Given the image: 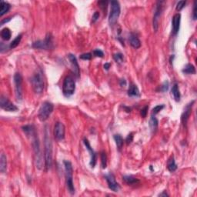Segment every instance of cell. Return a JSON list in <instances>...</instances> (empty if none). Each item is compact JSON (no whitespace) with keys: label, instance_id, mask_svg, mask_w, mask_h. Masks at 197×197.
Listing matches in <instances>:
<instances>
[{"label":"cell","instance_id":"obj_13","mask_svg":"<svg viewBox=\"0 0 197 197\" xmlns=\"http://www.w3.org/2000/svg\"><path fill=\"white\" fill-rule=\"evenodd\" d=\"M105 179L108 183V186L110 190H111L113 192H119L121 189L119 184L116 181V178L113 173H109L105 176Z\"/></svg>","mask_w":197,"mask_h":197},{"label":"cell","instance_id":"obj_30","mask_svg":"<svg viewBox=\"0 0 197 197\" xmlns=\"http://www.w3.org/2000/svg\"><path fill=\"white\" fill-rule=\"evenodd\" d=\"M101 157V165L102 169H105L107 166V156L105 152H102L100 154Z\"/></svg>","mask_w":197,"mask_h":197},{"label":"cell","instance_id":"obj_5","mask_svg":"<svg viewBox=\"0 0 197 197\" xmlns=\"http://www.w3.org/2000/svg\"><path fill=\"white\" fill-rule=\"evenodd\" d=\"M76 90V82L72 76H67L63 80L62 92L65 97H69L74 94Z\"/></svg>","mask_w":197,"mask_h":197},{"label":"cell","instance_id":"obj_43","mask_svg":"<svg viewBox=\"0 0 197 197\" xmlns=\"http://www.w3.org/2000/svg\"><path fill=\"white\" fill-rule=\"evenodd\" d=\"M104 69H105V70H109L110 69V68L111 67V64L109 63V62H107V63H105L103 65Z\"/></svg>","mask_w":197,"mask_h":197},{"label":"cell","instance_id":"obj_41","mask_svg":"<svg viewBox=\"0 0 197 197\" xmlns=\"http://www.w3.org/2000/svg\"><path fill=\"white\" fill-rule=\"evenodd\" d=\"M194 7H193V20H196V2H194Z\"/></svg>","mask_w":197,"mask_h":197},{"label":"cell","instance_id":"obj_1","mask_svg":"<svg viewBox=\"0 0 197 197\" xmlns=\"http://www.w3.org/2000/svg\"><path fill=\"white\" fill-rule=\"evenodd\" d=\"M44 147H45V167L46 170L48 171L51 169L52 166V143L50 138L49 129L46 126L45 127L44 137Z\"/></svg>","mask_w":197,"mask_h":197},{"label":"cell","instance_id":"obj_33","mask_svg":"<svg viewBox=\"0 0 197 197\" xmlns=\"http://www.w3.org/2000/svg\"><path fill=\"white\" fill-rule=\"evenodd\" d=\"M93 55L96 57H99V58H102L104 56V52H102L101 49H96L93 51Z\"/></svg>","mask_w":197,"mask_h":197},{"label":"cell","instance_id":"obj_23","mask_svg":"<svg viewBox=\"0 0 197 197\" xmlns=\"http://www.w3.org/2000/svg\"><path fill=\"white\" fill-rule=\"evenodd\" d=\"M6 169H7V159L4 153H2L0 156V171L2 173H5L6 172Z\"/></svg>","mask_w":197,"mask_h":197},{"label":"cell","instance_id":"obj_4","mask_svg":"<svg viewBox=\"0 0 197 197\" xmlns=\"http://www.w3.org/2000/svg\"><path fill=\"white\" fill-rule=\"evenodd\" d=\"M32 86H33V90L36 94H42L44 91L45 83L44 78H43V73L41 70H39L34 73L31 79Z\"/></svg>","mask_w":197,"mask_h":197},{"label":"cell","instance_id":"obj_31","mask_svg":"<svg viewBox=\"0 0 197 197\" xmlns=\"http://www.w3.org/2000/svg\"><path fill=\"white\" fill-rule=\"evenodd\" d=\"M113 59L116 61L117 63H122L123 62V60H124V56H123V54L121 53V52H118V53H116L113 55Z\"/></svg>","mask_w":197,"mask_h":197},{"label":"cell","instance_id":"obj_12","mask_svg":"<svg viewBox=\"0 0 197 197\" xmlns=\"http://www.w3.org/2000/svg\"><path fill=\"white\" fill-rule=\"evenodd\" d=\"M65 127L63 123L57 122L54 126V137L58 141L63 140L65 139Z\"/></svg>","mask_w":197,"mask_h":197},{"label":"cell","instance_id":"obj_18","mask_svg":"<svg viewBox=\"0 0 197 197\" xmlns=\"http://www.w3.org/2000/svg\"><path fill=\"white\" fill-rule=\"evenodd\" d=\"M127 94L130 97H139L140 96V92H139V88L137 87V85L130 84L129 89H128Z\"/></svg>","mask_w":197,"mask_h":197},{"label":"cell","instance_id":"obj_17","mask_svg":"<svg viewBox=\"0 0 197 197\" xmlns=\"http://www.w3.org/2000/svg\"><path fill=\"white\" fill-rule=\"evenodd\" d=\"M180 21H181V15L179 13H177L174 15L173 18L172 20V34L174 36H177L179 31L180 28Z\"/></svg>","mask_w":197,"mask_h":197},{"label":"cell","instance_id":"obj_26","mask_svg":"<svg viewBox=\"0 0 197 197\" xmlns=\"http://www.w3.org/2000/svg\"><path fill=\"white\" fill-rule=\"evenodd\" d=\"M11 36H12V33H11L10 29L9 28H4L2 29L1 37L3 40L8 41V40L11 39Z\"/></svg>","mask_w":197,"mask_h":197},{"label":"cell","instance_id":"obj_24","mask_svg":"<svg viewBox=\"0 0 197 197\" xmlns=\"http://www.w3.org/2000/svg\"><path fill=\"white\" fill-rule=\"evenodd\" d=\"M167 169L169 172H173L177 169V165L175 162L174 156H171L167 162Z\"/></svg>","mask_w":197,"mask_h":197},{"label":"cell","instance_id":"obj_35","mask_svg":"<svg viewBox=\"0 0 197 197\" xmlns=\"http://www.w3.org/2000/svg\"><path fill=\"white\" fill-rule=\"evenodd\" d=\"M186 4V1H179V2L177 3V8H176V9H177V11L179 12V11H181L184 7H185Z\"/></svg>","mask_w":197,"mask_h":197},{"label":"cell","instance_id":"obj_21","mask_svg":"<svg viewBox=\"0 0 197 197\" xmlns=\"http://www.w3.org/2000/svg\"><path fill=\"white\" fill-rule=\"evenodd\" d=\"M11 6L9 3L6 2L1 1L0 2V16H3L6 13H7L10 9Z\"/></svg>","mask_w":197,"mask_h":197},{"label":"cell","instance_id":"obj_29","mask_svg":"<svg viewBox=\"0 0 197 197\" xmlns=\"http://www.w3.org/2000/svg\"><path fill=\"white\" fill-rule=\"evenodd\" d=\"M22 37V34H20L19 36H17L15 39L12 40V43H10V45H9V48H10V49H15V48H16L17 46H19V44L20 43Z\"/></svg>","mask_w":197,"mask_h":197},{"label":"cell","instance_id":"obj_25","mask_svg":"<svg viewBox=\"0 0 197 197\" xmlns=\"http://www.w3.org/2000/svg\"><path fill=\"white\" fill-rule=\"evenodd\" d=\"M172 94L173 96L174 99H175L177 102H179L180 101V98H181V95H180V92H179V86L177 83H174L173 86L172 87Z\"/></svg>","mask_w":197,"mask_h":197},{"label":"cell","instance_id":"obj_32","mask_svg":"<svg viewBox=\"0 0 197 197\" xmlns=\"http://www.w3.org/2000/svg\"><path fill=\"white\" fill-rule=\"evenodd\" d=\"M164 108H165V105H156V106H155L154 108L153 109L152 115H153V116H156V115L157 114V113H159L160 111H162V110H163Z\"/></svg>","mask_w":197,"mask_h":197},{"label":"cell","instance_id":"obj_27","mask_svg":"<svg viewBox=\"0 0 197 197\" xmlns=\"http://www.w3.org/2000/svg\"><path fill=\"white\" fill-rule=\"evenodd\" d=\"M113 138H114L115 142H116L118 150L119 151H121L122 148H123V143H124V141H123V137H122L120 135H119V134H116V135H114Z\"/></svg>","mask_w":197,"mask_h":197},{"label":"cell","instance_id":"obj_14","mask_svg":"<svg viewBox=\"0 0 197 197\" xmlns=\"http://www.w3.org/2000/svg\"><path fill=\"white\" fill-rule=\"evenodd\" d=\"M83 142H84V145L86 146V150L89 151V153H90V163H89V165L92 168L95 167L96 164V159H97V156H96V153H95L92 148L91 147L90 143H89V140L85 138L83 139Z\"/></svg>","mask_w":197,"mask_h":197},{"label":"cell","instance_id":"obj_42","mask_svg":"<svg viewBox=\"0 0 197 197\" xmlns=\"http://www.w3.org/2000/svg\"><path fill=\"white\" fill-rule=\"evenodd\" d=\"M119 84L120 86H122V87H125L126 86V81L125 79H121L119 82Z\"/></svg>","mask_w":197,"mask_h":197},{"label":"cell","instance_id":"obj_9","mask_svg":"<svg viewBox=\"0 0 197 197\" xmlns=\"http://www.w3.org/2000/svg\"><path fill=\"white\" fill-rule=\"evenodd\" d=\"M14 84H15L16 99L18 102L22 100V77L20 73H16L14 75Z\"/></svg>","mask_w":197,"mask_h":197},{"label":"cell","instance_id":"obj_15","mask_svg":"<svg viewBox=\"0 0 197 197\" xmlns=\"http://www.w3.org/2000/svg\"><path fill=\"white\" fill-rule=\"evenodd\" d=\"M194 102L195 101L193 100L192 102H190V103L187 104V105H186L185 108H184L183 113H182V116H181V122H182V123L184 126L186 125L187 121H188L189 118H190V115H191L192 108H193Z\"/></svg>","mask_w":197,"mask_h":197},{"label":"cell","instance_id":"obj_3","mask_svg":"<svg viewBox=\"0 0 197 197\" xmlns=\"http://www.w3.org/2000/svg\"><path fill=\"white\" fill-rule=\"evenodd\" d=\"M64 166H65V184H66L67 190H68L69 193L71 195L75 194V187L74 183H73V165H72L71 162L68 161V160H64L63 161Z\"/></svg>","mask_w":197,"mask_h":197},{"label":"cell","instance_id":"obj_34","mask_svg":"<svg viewBox=\"0 0 197 197\" xmlns=\"http://www.w3.org/2000/svg\"><path fill=\"white\" fill-rule=\"evenodd\" d=\"M108 3H109V2H107V1H99V2H98L99 6L102 9V10L104 11V12H105V11H106V8H107V5H108Z\"/></svg>","mask_w":197,"mask_h":197},{"label":"cell","instance_id":"obj_10","mask_svg":"<svg viewBox=\"0 0 197 197\" xmlns=\"http://www.w3.org/2000/svg\"><path fill=\"white\" fill-rule=\"evenodd\" d=\"M0 106L2 110L7 112H16L18 111V107L14 105L7 97L1 96L0 98Z\"/></svg>","mask_w":197,"mask_h":197},{"label":"cell","instance_id":"obj_45","mask_svg":"<svg viewBox=\"0 0 197 197\" xmlns=\"http://www.w3.org/2000/svg\"><path fill=\"white\" fill-rule=\"evenodd\" d=\"M10 20V17H9V18H8V20H2V22H1V25H2L3 24L5 23V22H9V21Z\"/></svg>","mask_w":197,"mask_h":197},{"label":"cell","instance_id":"obj_20","mask_svg":"<svg viewBox=\"0 0 197 197\" xmlns=\"http://www.w3.org/2000/svg\"><path fill=\"white\" fill-rule=\"evenodd\" d=\"M123 179L129 186L138 185L139 182H140L139 179L137 178L134 177L133 176H123Z\"/></svg>","mask_w":197,"mask_h":197},{"label":"cell","instance_id":"obj_2","mask_svg":"<svg viewBox=\"0 0 197 197\" xmlns=\"http://www.w3.org/2000/svg\"><path fill=\"white\" fill-rule=\"evenodd\" d=\"M28 138H29L30 140L32 141V146H33V151H34L36 167L39 169H42V168H43V156H42L39 140V138H38V135L37 133H36V132H35L34 133H33L32 135L29 136Z\"/></svg>","mask_w":197,"mask_h":197},{"label":"cell","instance_id":"obj_38","mask_svg":"<svg viewBox=\"0 0 197 197\" xmlns=\"http://www.w3.org/2000/svg\"><path fill=\"white\" fill-rule=\"evenodd\" d=\"M79 58L81 59H83V60H90L92 59V54L91 53H84L82 54L79 56Z\"/></svg>","mask_w":197,"mask_h":197},{"label":"cell","instance_id":"obj_22","mask_svg":"<svg viewBox=\"0 0 197 197\" xmlns=\"http://www.w3.org/2000/svg\"><path fill=\"white\" fill-rule=\"evenodd\" d=\"M158 125H159L158 119L156 118V116L152 115L151 118H150V127L153 133H155V132H156V130H157L158 129Z\"/></svg>","mask_w":197,"mask_h":197},{"label":"cell","instance_id":"obj_7","mask_svg":"<svg viewBox=\"0 0 197 197\" xmlns=\"http://www.w3.org/2000/svg\"><path fill=\"white\" fill-rule=\"evenodd\" d=\"M53 104L49 102H44L42 104L38 113V118L41 122H45L49 118L53 111Z\"/></svg>","mask_w":197,"mask_h":197},{"label":"cell","instance_id":"obj_11","mask_svg":"<svg viewBox=\"0 0 197 197\" xmlns=\"http://www.w3.org/2000/svg\"><path fill=\"white\" fill-rule=\"evenodd\" d=\"M163 2H156V9H155L154 16H153V29L155 32L158 31L159 29V19L161 16L162 12H163Z\"/></svg>","mask_w":197,"mask_h":197},{"label":"cell","instance_id":"obj_19","mask_svg":"<svg viewBox=\"0 0 197 197\" xmlns=\"http://www.w3.org/2000/svg\"><path fill=\"white\" fill-rule=\"evenodd\" d=\"M129 43L132 47H133L134 49H139L141 46V42L137 36H136L133 33H131L130 36H129Z\"/></svg>","mask_w":197,"mask_h":197},{"label":"cell","instance_id":"obj_16","mask_svg":"<svg viewBox=\"0 0 197 197\" xmlns=\"http://www.w3.org/2000/svg\"><path fill=\"white\" fill-rule=\"evenodd\" d=\"M68 59L69 60L70 63H71V66L72 69H73V73H74L75 76H76V78H79L80 75V69L79 63H78L77 62V59H76V57L75 56V55H73V54H69Z\"/></svg>","mask_w":197,"mask_h":197},{"label":"cell","instance_id":"obj_36","mask_svg":"<svg viewBox=\"0 0 197 197\" xmlns=\"http://www.w3.org/2000/svg\"><path fill=\"white\" fill-rule=\"evenodd\" d=\"M168 89H169V82L165 81L164 83H163V84L161 86V87H160V90H161L162 92H165L168 90Z\"/></svg>","mask_w":197,"mask_h":197},{"label":"cell","instance_id":"obj_6","mask_svg":"<svg viewBox=\"0 0 197 197\" xmlns=\"http://www.w3.org/2000/svg\"><path fill=\"white\" fill-rule=\"evenodd\" d=\"M120 12H121V9H120L119 2L115 0L110 2V16H109V23L110 26H113L117 22Z\"/></svg>","mask_w":197,"mask_h":197},{"label":"cell","instance_id":"obj_37","mask_svg":"<svg viewBox=\"0 0 197 197\" xmlns=\"http://www.w3.org/2000/svg\"><path fill=\"white\" fill-rule=\"evenodd\" d=\"M148 110H149L148 105H146L145 107H143V108H142V110H141L140 114H141V116H142V118L146 117L147 113H148Z\"/></svg>","mask_w":197,"mask_h":197},{"label":"cell","instance_id":"obj_8","mask_svg":"<svg viewBox=\"0 0 197 197\" xmlns=\"http://www.w3.org/2000/svg\"><path fill=\"white\" fill-rule=\"evenodd\" d=\"M33 48L38 49H49L52 46V36L50 33L46 35V38L43 40H37L32 45Z\"/></svg>","mask_w":197,"mask_h":197},{"label":"cell","instance_id":"obj_40","mask_svg":"<svg viewBox=\"0 0 197 197\" xmlns=\"http://www.w3.org/2000/svg\"><path fill=\"white\" fill-rule=\"evenodd\" d=\"M99 16H100V14H99V12H95L94 14L92 15V22H96L97 20L99 19Z\"/></svg>","mask_w":197,"mask_h":197},{"label":"cell","instance_id":"obj_44","mask_svg":"<svg viewBox=\"0 0 197 197\" xmlns=\"http://www.w3.org/2000/svg\"><path fill=\"white\" fill-rule=\"evenodd\" d=\"M169 196V195L168 194L167 192H166V191H163V193H160V194H159V196H165V197H166V196Z\"/></svg>","mask_w":197,"mask_h":197},{"label":"cell","instance_id":"obj_39","mask_svg":"<svg viewBox=\"0 0 197 197\" xmlns=\"http://www.w3.org/2000/svg\"><path fill=\"white\" fill-rule=\"evenodd\" d=\"M132 140H133V133L131 132V133H129V135L127 136V137H126V144H127V145H129V144L132 142Z\"/></svg>","mask_w":197,"mask_h":197},{"label":"cell","instance_id":"obj_28","mask_svg":"<svg viewBox=\"0 0 197 197\" xmlns=\"http://www.w3.org/2000/svg\"><path fill=\"white\" fill-rule=\"evenodd\" d=\"M182 72L185 74H195L196 73V69H195L194 65H192V64H187L185 67L183 68V69L182 70Z\"/></svg>","mask_w":197,"mask_h":197}]
</instances>
